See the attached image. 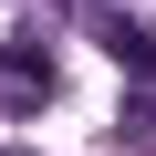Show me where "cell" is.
<instances>
[{"label":"cell","mask_w":156,"mask_h":156,"mask_svg":"<svg viewBox=\"0 0 156 156\" xmlns=\"http://www.w3.org/2000/svg\"><path fill=\"white\" fill-rule=\"evenodd\" d=\"M104 42H115V52H125V62H135V73H156V42H146V31H135V21H104Z\"/></svg>","instance_id":"cell-1"}]
</instances>
